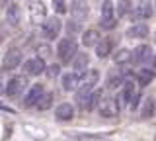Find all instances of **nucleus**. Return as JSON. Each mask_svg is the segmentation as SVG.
<instances>
[{
	"mask_svg": "<svg viewBox=\"0 0 156 141\" xmlns=\"http://www.w3.org/2000/svg\"><path fill=\"white\" fill-rule=\"evenodd\" d=\"M98 80H100V72L96 69H90L84 72V79H82V84L78 86L76 94H74V102L78 104V108L84 110V104L88 100V96L92 94V90H94V86L98 84Z\"/></svg>",
	"mask_w": 156,
	"mask_h": 141,
	"instance_id": "1",
	"label": "nucleus"
},
{
	"mask_svg": "<svg viewBox=\"0 0 156 141\" xmlns=\"http://www.w3.org/2000/svg\"><path fill=\"white\" fill-rule=\"evenodd\" d=\"M78 55V41L72 35H66L57 43V57L61 63H70Z\"/></svg>",
	"mask_w": 156,
	"mask_h": 141,
	"instance_id": "2",
	"label": "nucleus"
},
{
	"mask_svg": "<svg viewBox=\"0 0 156 141\" xmlns=\"http://www.w3.org/2000/svg\"><path fill=\"white\" fill-rule=\"evenodd\" d=\"M61 30H62V22L58 20V18H55V16L47 18V20L41 24V32H43V35H45V39H49V41L58 39Z\"/></svg>",
	"mask_w": 156,
	"mask_h": 141,
	"instance_id": "3",
	"label": "nucleus"
},
{
	"mask_svg": "<svg viewBox=\"0 0 156 141\" xmlns=\"http://www.w3.org/2000/svg\"><path fill=\"white\" fill-rule=\"evenodd\" d=\"M22 59H23L22 51H20L18 47H12V49L6 51V55H4V59H2V69L4 71H14L16 67L22 65Z\"/></svg>",
	"mask_w": 156,
	"mask_h": 141,
	"instance_id": "4",
	"label": "nucleus"
},
{
	"mask_svg": "<svg viewBox=\"0 0 156 141\" xmlns=\"http://www.w3.org/2000/svg\"><path fill=\"white\" fill-rule=\"evenodd\" d=\"M45 94V86L43 84H31L29 86V90L26 92V96H23V108H31V106H37V102H39V98Z\"/></svg>",
	"mask_w": 156,
	"mask_h": 141,
	"instance_id": "5",
	"label": "nucleus"
},
{
	"mask_svg": "<svg viewBox=\"0 0 156 141\" xmlns=\"http://www.w3.org/2000/svg\"><path fill=\"white\" fill-rule=\"evenodd\" d=\"M101 118H115L117 112H119V102L117 98H111V96H107V98H101V104L100 108H98Z\"/></svg>",
	"mask_w": 156,
	"mask_h": 141,
	"instance_id": "6",
	"label": "nucleus"
},
{
	"mask_svg": "<svg viewBox=\"0 0 156 141\" xmlns=\"http://www.w3.org/2000/svg\"><path fill=\"white\" fill-rule=\"evenodd\" d=\"M82 79H84V75H80V72H66V75H62L61 79V86L65 92H70V90H78V86L82 84Z\"/></svg>",
	"mask_w": 156,
	"mask_h": 141,
	"instance_id": "7",
	"label": "nucleus"
},
{
	"mask_svg": "<svg viewBox=\"0 0 156 141\" xmlns=\"http://www.w3.org/2000/svg\"><path fill=\"white\" fill-rule=\"evenodd\" d=\"M26 86H27L26 76H12V79L8 80V84H6V94L10 98H16V96H20L23 92Z\"/></svg>",
	"mask_w": 156,
	"mask_h": 141,
	"instance_id": "8",
	"label": "nucleus"
},
{
	"mask_svg": "<svg viewBox=\"0 0 156 141\" xmlns=\"http://www.w3.org/2000/svg\"><path fill=\"white\" fill-rule=\"evenodd\" d=\"M45 71H47V65L43 57H33V59L23 63V72L26 75H43Z\"/></svg>",
	"mask_w": 156,
	"mask_h": 141,
	"instance_id": "9",
	"label": "nucleus"
},
{
	"mask_svg": "<svg viewBox=\"0 0 156 141\" xmlns=\"http://www.w3.org/2000/svg\"><path fill=\"white\" fill-rule=\"evenodd\" d=\"M68 8H70V16L74 18L76 22L86 20L88 12H90V8H88V2H86V0H72Z\"/></svg>",
	"mask_w": 156,
	"mask_h": 141,
	"instance_id": "10",
	"label": "nucleus"
},
{
	"mask_svg": "<svg viewBox=\"0 0 156 141\" xmlns=\"http://www.w3.org/2000/svg\"><path fill=\"white\" fill-rule=\"evenodd\" d=\"M55 118L58 121H70L74 118V106L70 104V102H62V104H58L55 108Z\"/></svg>",
	"mask_w": 156,
	"mask_h": 141,
	"instance_id": "11",
	"label": "nucleus"
},
{
	"mask_svg": "<svg viewBox=\"0 0 156 141\" xmlns=\"http://www.w3.org/2000/svg\"><path fill=\"white\" fill-rule=\"evenodd\" d=\"M6 22L12 28L20 26V22H22V8L18 4H8L6 6Z\"/></svg>",
	"mask_w": 156,
	"mask_h": 141,
	"instance_id": "12",
	"label": "nucleus"
},
{
	"mask_svg": "<svg viewBox=\"0 0 156 141\" xmlns=\"http://www.w3.org/2000/svg\"><path fill=\"white\" fill-rule=\"evenodd\" d=\"M111 51H113V41H111V37H104V39H100V43L96 45L98 59H105V57H109Z\"/></svg>",
	"mask_w": 156,
	"mask_h": 141,
	"instance_id": "13",
	"label": "nucleus"
},
{
	"mask_svg": "<svg viewBox=\"0 0 156 141\" xmlns=\"http://www.w3.org/2000/svg\"><path fill=\"white\" fill-rule=\"evenodd\" d=\"M150 57H152V49H150V45H136L133 49V61L135 63H144L148 61Z\"/></svg>",
	"mask_w": 156,
	"mask_h": 141,
	"instance_id": "14",
	"label": "nucleus"
},
{
	"mask_svg": "<svg viewBox=\"0 0 156 141\" xmlns=\"http://www.w3.org/2000/svg\"><path fill=\"white\" fill-rule=\"evenodd\" d=\"M152 8L154 6L150 4V0H140L135 8V16L139 18V20H148V18L152 16Z\"/></svg>",
	"mask_w": 156,
	"mask_h": 141,
	"instance_id": "15",
	"label": "nucleus"
},
{
	"mask_svg": "<svg viewBox=\"0 0 156 141\" xmlns=\"http://www.w3.org/2000/svg\"><path fill=\"white\" fill-rule=\"evenodd\" d=\"M135 98V86L131 80H125L123 82V88H121V94H119V106L121 104H131Z\"/></svg>",
	"mask_w": 156,
	"mask_h": 141,
	"instance_id": "16",
	"label": "nucleus"
},
{
	"mask_svg": "<svg viewBox=\"0 0 156 141\" xmlns=\"http://www.w3.org/2000/svg\"><path fill=\"white\" fill-rule=\"evenodd\" d=\"M146 35H148V26L146 24H133L127 30V37H131V39H144Z\"/></svg>",
	"mask_w": 156,
	"mask_h": 141,
	"instance_id": "17",
	"label": "nucleus"
},
{
	"mask_svg": "<svg viewBox=\"0 0 156 141\" xmlns=\"http://www.w3.org/2000/svg\"><path fill=\"white\" fill-rule=\"evenodd\" d=\"M88 65H90V57L86 55V53H78V55L72 59V67H74V72H80V75H84Z\"/></svg>",
	"mask_w": 156,
	"mask_h": 141,
	"instance_id": "18",
	"label": "nucleus"
},
{
	"mask_svg": "<svg viewBox=\"0 0 156 141\" xmlns=\"http://www.w3.org/2000/svg\"><path fill=\"white\" fill-rule=\"evenodd\" d=\"M101 98H104V94H101V90H100V88H98V90H92V94L88 96V100H86V104H84V110L92 112V110L100 108Z\"/></svg>",
	"mask_w": 156,
	"mask_h": 141,
	"instance_id": "19",
	"label": "nucleus"
},
{
	"mask_svg": "<svg viewBox=\"0 0 156 141\" xmlns=\"http://www.w3.org/2000/svg\"><path fill=\"white\" fill-rule=\"evenodd\" d=\"M154 112H156V102L154 98H146L143 102V108H140V118L143 120H150V118H154Z\"/></svg>",
	"mask_w": 156,
	"mask_h": 141,
	"instance_id": "20",
	"label": "nucleus"
},
{
	"mask_svg": "<svg viewBox=\"0 0 156 141\" xmlns=\"http://www.w3.org/2000/svg\"><path fill=\"white\" fill-rule=\"evenodd\" d=\"M100 33L98 30H86L82 33V43H84V47H96L98 43H100Z\"/></svg>",
	"mask_w": 156,
	"mask_h": 141,
	"instance_id": "21",
	"label": "nucleus"
},
{
	"mask_svg": "<svg viewBox=\"0 0 156 141\" xmlns=\"http://www.w3.org/2000/svg\"><path fill=\"white\" fill-rule=\"evenodd\" d=\"M154 76H156L154 69H140L136 75V82H139V86H148L154 80Z\"/></svg>",
	"mask_w": 156,
	"mask_h": 141,
	"instance_id": "22",
	"label": "nucleus"
},
{
	"mask_svg": "<svg viewBox=\"0 0 156 141\" xmlns=\"http://www.w3.org/2000/svg\"><path fill=\"white\" fill-rule=\"evenodd\" d=\"M133 61V51L129 49H119L113 53V63L115 65H127V63Z\"/></svg>",
	"mask_w": 156,
	"mask_h": 141,
	"instance_id": "23",
	"label": "nucleus"
},
{
	"mask_svg": "<svg viewBox=\"0 0 156 141\" xmlns=\"http://www.w3.org/2000/svg\"><path fill=\"white\" fill-rule=\"evenodd\" d=\"M115 18V4L111 0H104L101 4V20H113Z\"/></svg>",
	"mask_w": 156,
	"mask_h": 141,
	"instance_id": "24",
	"label": "nucleus"
},
{
	"mask_svg": "<svg viewBox=\"0 0 156 141\" xmlns=\"http://www.w3.org/2000/svg\"><path fill=\"white\" fill-rule=\"evenodd\" d=\"M123 75H121L119 71H111L109 72V76H107V82H105V86L107 88H115V86H123Z\"/></svg>",
	"mask_w": 156,
	"mask_h": 141,
	"instance_id": "25",
	"label": "nucleus"
},
{
	"mask_svg": "<svg viewBox=\"0 0 156 141\" xmlns=\"http://www.w3.org/2000/svg\"><path fill=\"white\" fill-rule=\"evenodd\" d=\"M53 100H55V96H53L51 92H45V94L39 98V102H37L35 108H37L39 112H45V110H49V108L53 106Z\"/></svg>",
	"mask_w": 156,
	"mask_h": 141,
	"instance_id": "26",
	"label": "nucleus"
},
{
	"mask_svg": "<svg viewBox=\"0 0 156 141\" xmlns=\"http://www.w3.org/2000/svg\"><path fill=\"white\" fill-rule=\"evenodd\" d=\"M43 18H45V6H43L41 2L33 4V6H31V20L37 22V20H43Z\"/></svg>",
	"mask_w": 156,
	"mask_h": 141,
	"instance_id": "27",
	"label": "nucleus"
},
{
	"mask_svg": "<svg viewBox=\"0 0 156 141\" xmlns=\"http://www.w3.org/2000/svg\"><path fill=\"white\" fill-rule=\"evenodd\" d=\"M131 0H117V16H127L131 12Z\"/></svg>",
	"mask_w": 156,
	"mask_h": 141,
	"instance_id": "28",
	"label": "nucleus"
},
{
	"mask_svg": "<svg viewBox=\"0 0 156 141\" xmlns=\"http://www.w3.org/2000/svg\"><path fill=\"white\" fill-rule=\"evenodd\" d=\"M53 8H55L57 14H65L68 10V6L65 4V0H53Z\"/></svg>",
	"mask_w": 156,
	"mask_h": 141,
	"instance_id": "29",
	"label": "nucleus"
},
{
	"mask_svg": "<svg viewBox=\"0 0 156 141\" xmlns=\"http://www.w3.org/2000/svg\"><path fill=\"white\" fill-rule=\"evenodd\" d=\"M47 76L49 79H55V76H58V72H61V65H51V67H47Z\"/></svg>",
	"mask_w": 156,
	"mask_h": 141,
	"instance_id": "30",
	"label": "nucleus"
},
{
	"mask_svg": "<svg viewBox=\"0 0 156 141\" xmlns=\"http://www.w3.org/2000/svg\"><path fill=\"white\" fill-rule=\"evenodd\" d=\"M23 129L33 131V133H31V137H35V139H45V133H43V129H35V128H31V125H26Z\"/></svg>",
	"mask_w": 156,
	"mask_h": 141,
	"instance_id": "31",
	"label": "nucleus"
},
{
	"mask_svg": "<svg viewBox=\"0 0 156 141\" xmlns=\"http://www.w3.org/2000/svg\"><path fill=\"white\" fill-rule=\"evenodd\" d=\"M100 26H101V30H113L115 28V18L113 20H100Z\"/></svg>",
	"mask_w": 156,
	"mask_h": 141,
	"instance_id": "32",
	"label": "nucleus"
},
{
	"mask_svg": "<svg viewBox=\"0 0 156 141\" xmlns=\"http://www.w3.org/2000/svg\"><path fill=\"white\" fill-rule=\"evenodd\" d=\"M66 30H68V33H74V32L80 30V26H78V22H76V20H72V22H68V24H66Z\"/></svg>",
	"mask_w": 156,
	"mask_h": 141,
	"instance_id": "33",
	"label": "nucleus"
},
{
	"mask_svg": "<svg viewBox=\"0 0 156 141\" xmlns=\"http://www.w3.org/2000/svg\"><path fill=\"white\" fill-rule=\"evenodd\" d=\"M0 94H6V84H4L2 76H0Z\"/></svg>",
	"mask_w": 156,
	"mask_h": 141,
	"instance_id": "34",
	"label": "nucleus"
},
{
	"mask_svg": "<svg viewBox=\"0 0 156 141\" xmlns=\"http://www.w3.org/2000/svg\"><path fill=\"white\" fill-rule=\"evenodd\" d=\"M0 110H4V112H10V114H12V112H14L12 108H8L6 104H2V102H0Z\"/></svg>",
	"mask_w": 156,
	"mask_h": 141,
	"instance_id": "35",
	"label": "nucleus"
},
{
	"mask_svg": "<svg viewBox=\"0 0 156 141\" xmlns=\"http://www.w3.org/2000/svg\"><path fill=\"white\" fill-rule=\"evenodd\" d=\"M152 69H154V71H156V55H154V57H152Z\"/></svg>",
	"mask_w": 156,
	"mask_h": 141,
	"instance_id": "36",
	"label": "nucleus"
},
{
	"mask_svg": "<svg viewBox=\"0 0 156 141\" xmlns=\"http://www.w3.org/2000/svg\"><path fill=\"white\" fill-rule=\"evenodd\" d=\"M4 4H6V0H0V8H2V6H4Z\"/></svg>",
	"mask_w": 156,
	"mask_h": 141,
	"instance_id": "37",
	"label": "nucleus"
},
{
	"mask_svg": "<svg viewBox=\"0 0 156 141\" xmlns=\"http://www.w3.org/2000/svg\"><path fill=\"white\" fill-rule=\"evenodd\" d=\"M154 41H156V35H154Z\"/></svg>",
	"mask_w": 156,
	"mask_h": 141,
	"instance_id": "38",
	"label": "nucleus"
},
{
	"mask_svg": "<svg viewBox=\"0 0 156 141\" xmlns=\"http://www.w3.org/2000/svg\"><path fill=\"white\" fill-rule=\"evenodd\" d=\"M154 8H156V2H154Z\"/></svg>",
	"mask_w": 156,
	"mask_h": 141,
	"instance_id": "39",
	"label": "nucleus"
}]
</instances>
